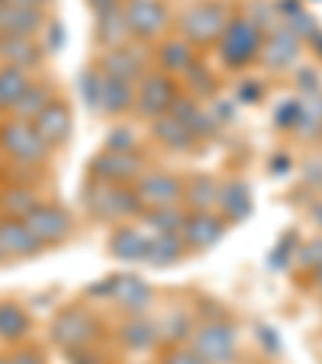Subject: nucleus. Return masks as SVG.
Here are the masks:
<instances>
[{
	"mask_svg": "<svg viewBox=\"0 0 322 364\" xmlns=\"http://www.w3.org/2000/svg\"><path fill=\"white\" fill-rule=\"evenodd\" d=\"M48 149H52V145L39 136V129H36L29 119L10 117L7 123H0V151H4L10 161H16V165H23V168L42 165V161L48 159Z\"/></svg>",
	"mask_w": 322,
	"mask_h": 364,
	"instance_id": "obj_1",
	"label": "nucleus"
},
{
	"mask_svg": "<svg viewBox=\"0 0 322 364\" xmlns=\"http://www.w3.org/2000/svg\"><path fill=\"white\" fill-rule=\"evenodd\" d=\"M84 97L94 110L107 113V117H119L132 107L136 100V90H132V81H123V77L103 75V71H90L84 77Z\"/></svg>",
	"mask_w": 322,
	"mask_h": 364,
	"instance_id": "obj_2",
	"label": "nucleus"
},
{
	"mask_svg": "<svg viewBox=\"0 0 322 364\" xmlns=\"http://www.w3.org/2000/svg\"><path fill=\"white\" fill-rule=\"evenodd\" d=\"M261 55V29L258 23L245 20H229V26L222 29L220 36V58L229 65V68H245L248 62Z\"/></svg>",
	"mask_w": 322,
	"mask_h": 364,
	"instance_id": "obj_3",
	"label": "nucleus"
},
{
	"mask_svg": "<svg viewBox=\"0 0 322 364\" xmlns=\"http://www.w3.org/2000/svg\"><path fill=\"white\" fill-rule=\"evenodd\" d=\"M181 33L190 46H206V42H220L222 29L229 26V10L216 0H206V4H193L190 10L181 14Z\"/></svg>",
	"mask_w": 322,
	"mask_h": 364,
	"instance_id": "obj_4",
	"label": "nucleus"
},
{
	"mask_svg": "<svg viewBox=\"0 0 322 364\" xmlns=\"http://www.w3.org/2000/svg\"><path fill=\"white\" fill-rule=\"evenodd\" d=\"M87 206L100 220H123V216L142 213L136 191L129 184H107V181H94L87 191Z\"/></svg>",
	"mask_w": 322,
	"mask_h": 364,
	"instance_id": "obj_5",
	"label": "nucleus"
},
{
	"mask_svg": "<svg viewBox=\"0 0 322 364\" xmlns=\"http://www.w3.org/2000/svg\"><path fill=\"white\" fill-rule=\"evenodd\" d=\"M174 100H178V90H174L171 75H165V71H149V75L139 77L132 107L139 110V117L158 119V117H165V113L171 110Z\"/></svg>",
	"mask_w": 322,
	"mask_h": 364,
	"instance_id": "obj_6",
	"label": "nucleus"
},
{
	"mask_svg": "<svg viewBox=\"0 0 322 364\" xmlns=\"http://www.w3.org/2000/svg\"><path fill=\"white\" fill-rule=\"evenodd\" d=\"M190 348L203 358L206 364H229L235 351V326L226 319H213L203 323L200 329H193Z\"/></svg>",
	"mask_w": 322,
	"mask_h": 364,
	"instance_id": "obj_7",
	"label": "nucleus"
},
{
	"mask_svg": "<svg viewBox=\"0 0 322 364\" xmlns=\"http://www.w3.org/2000/svg\"><path fill=\"white\" fill-rule=\"evenodd\" d=\"M123 16H126V26H129V36H136L142 42L158 39L168 29V23H171L165 0H126Z\"/></svg>",
	"mask_w": 322,
	"mask_h": 364,
	"instance_id": "obj_8",
	"label": "nucleus"
},
{
	"mask_svg": "<svg viewBox=\"0 0 322 364\" xmlns=\"http://www.w3.org/2000/svg\"><path fill=\"white\" fill-rule=\"evenodd\" d=\"M90 171L97 181H107V184H129L142 174V161H139L136 151H123V149H103L94 161H90Z\"/></svg>",
	"mask_w": 322,
	"mask_h": 364,
	"instance_id": "obj_9",
	"label": "nucleus"
},
{
	"mask_svg": "<svg viewBox=\"0 0 322 364\" xmlns=\"http://www.w3.org/2000/svg\"><path fill=\"white\" fill-rule=\"evenodd\" d=\"M94 336H97V323L84 309H62L55 316V323H52V338L68 351L87 348Z\"/></svg>",
	"mask_w": 322,
	"mask_h": 364,
	"instance_id": "obj_10",
	"label": "nucleus"
},
{
	"mask_svg": "<svg viewBox=\"0 0 322 364\" xmlns=\"http://www.w3.org/2000/svg\"><path fill=\"white\" fill-rule=\"evenodd\" d=\"M26 226L33 229V235L48 245V242H62L65 235L71 232V216L65 213L62 206H52V203H36L26 216Z\"/></svg>",
	"mask_w": 322,
	"mask_h": 364,
	"instance_id": "obj_11",
	"label": "nucleus"
},
{
	"mask_svg": "<svg viewBox=\"0 0 322 364\" xmlns=\"http://www.w3.org/2000/svg\"><path fill=\"white\" fill-rule=\"evenodd\" d=\"M42 242L33 235V229L26 226V220H0V258H29V255L42 252Z\"/></svg>",
	"mask_w": 322,
	"mask_h": 364,
	"instance_id": "obj_12",
	"label": "nucleus"
},
{
	"mask_svg": "<svg viewBox=\"0 0 322 364\" xmlns=\"http://www.w3.org/2000/svg\"><path fill=\"white\" fill-rule=\"evenodd\" d=\"M136 197L142 203V210H151V206H174L184 197V187L174 174H145L139 178Z\"/></svg>",
	"mask_w": 322,
	"mask_h": 364,
	"instance_id": "obj_13",
	"label": "nucleus"
},
{
	"mask_svg": "<svg viewBox=\"0 0 322 364\" xmlns=\"http://www.w3.org/2000/svg\"><path fill=\"white\" fill-rule=\"evenodd\" d=\"M100 71L113 77H123V81H136L145 75V52L136 46H113L103 52L100 58Z\"/></svg>",
	"mask_w": 322,
	"mask_h": 364,
	"instance_id": "obj_14",
	"label": "nucleus"
},
{
	"mask_svg": "<svg viewBox=\"0 0 322 364\" xmlns=\"http://www.w3.org/2000/svg\"><path fill=\"white\" fill-rule=\"evenodd\" d=\"M222 235V220L213 216L210 210L203 213H190L184 220V229H181V242L184 248H210L213 242H220Z\"/></svg>",
	"mask_w": 322,
	"mask_h": 364,
	"instance_id": "obj_15",
	"label": "nucleus"
},
{
	"mask_svg": "<svg viewBox=\"0 0 322 364\" xmlns=\"http://www.w3.org/2000/svg\"><path fill=\"white\" fill-rule=\"evenodd\" d=\"M33 126L39 129V136L45 139L48 145H62V142H68V136H71V110L65 103L52 100L45 110L33 119Z\"/></svg>",
	"mask_w": 322,
	"mask_h": 364,
	"instance_id": "obj_16",
	"label": "nucleus"
},
{
	"mask_svg": "<svg viewBox=\"0 0 322 364\" xmlns=\"http://www.w3.org/2000/svg\"><path fill=\"white\" fill-rule=\"evenodd\" d=\"M39 26H42V10L16 7V4H4V10H0V39H7V36H33Z\"/></svg>",
	"mask_w": 322,
	"mask_h": 364,
	"instance_id": "obj_17",
	"label": "nucleus"
},
{
	"mask_svg": "<svg viewBox=\"0 0 322 364\" xmlns=\"http://www.w3.org/2000/svg\"><path fill=\"white\" fill-rule=\"evenodd\" d=\"M296 48H300L296 33L284 26V29H274V33L267 36V42L261 46V58H264L267 68H284V65H290L296 58Z\"/></svg>",
	"mask_w": 322,
	"mask_h": 364,
	"instance_id": "obj_18",
	"label": "nucleus"
},
{
	"mask_svg": "<svg viewBox=\"0 0 322 364\" xmlns=\"http://www.w3.org/2000/svg\"><path fill=\"white\" fill-rule=\"evenodd\" d=\"M145 248H149V235L132 226L113 232V239H110V252L119 262H145Z\"/></svg>",
	"mask_w": 322,
	"mask_h": 364,
	"instance_id": "obj_19",
	"label": "nucleus"
},
{
	"mask_svg": "<svg viewBox=\"0 0 322 364\" xmlns=\"http://www.w3.org/2000/svg\"><path fill=\"white\" fill-rule=\"evenodd\" d=\"M158 62L165 75H190L193 68V52L187 39H168L158 48Z\"/></svg>",
	"mask_w": 322,
	"mask_h": 364,
	"instance_id": "obj_20",
	"label": "nucleus"
},
{
	"mask_svg": "<svg viewBox=\"0 0 322 364\" xmlns=\"http://www.w3.org/2000/svg\"><path fill=\"white\" fill-rule=\"evenodd\" d=\"M33 84L26 68H16V65H4L0 68V110H14V103L26 94V87Z\"/></svg>",
	"mask_w": 322,
	"mask_h": 364,
	"instance_id": "obj_21",
	"label": "nucleus"
},
{
	"mask_svg": "<svg viewBox=\"0 0 322 364\" xmlns=\"http://www.w3.org/2000/svg\"><path fill=\"white\" fill-rule=\"evenodd\" d=\"M0 58L16 68H29L39 62V48H36L33 36H7V39H0Z\"/></svg>",
	"mask_w": 322,
	"mask_h": 364,
	"instance_id": "obj_22",
	"label": "nucleus"
},
{
	"mask_svg": "<svg viewBox=\"0 0 322 364\" xmlns=\"http://www.w3.org/2000/svg\"><path fill=\"white\" fill-rule=\"evenodd\" d=\"M151 123H155V139L161 145H168V149H190V145L197 142V139H193V132L187 129L178 117H171V113L151 119Z\"/></svg>",
	"mask_w": 322,
	"mask_h": 364,
	"instance_id": "obj_23",
	"label": "nucleus"
},
{
	"mask_svg": "<svg viewBox=\"0 0 322 364\" xmlns=\"http://www.w3.org/2000/svg\"><path fill=\"white\" fill-rule=\"evenodd\" d=\"M184 220L187 216L178 210V203L174 206H151V210H145V226H149L155 235H181Z\"/></svg>",
	"mask_w": 322,
	"mask_h": 364,
	"instance_id": "obj_24",
	"label": "nucleus"
},
{
	"mask_svg": "<svg viewBox=\"0 0 322 364\" xmlns=\"http://www.w3.org/2000/svg\"><path fill=\"white\" fill-rule=\"evenodd\" d=\"M181 255H184L181 235H149V248H145L149 264H174Z\"/></svg>",
	"mask_w": 322,
	"mask_h": 364,
	"instance_id": "obj_25",
	"label": "nucleus"
},
{
	"mask_svg": "<svg viewBox=\"0 0 322 364\" xmlns=\"http://www.w3.org/2000/svg\"><path fill=\"white\" fill-rule=\"evenodd\" d=\"M100 39H103V46H107V48L123 46V42L129 39V26H126L123 7L100 10Z\"/></svg>",
	"mask_w": 322,
	"mask_h": 364,
	"instance_id": "obj_26",
	"label": "nucleus"
},
{
	"mask_svg": "<svg viewBox=\"0 0 322 364\" xmlns=\"http://www.w3.org/2000/svg\"><path fill=\"white\" fill-rule=\"evenodd\" d=\"M113 296L123 303L129 313H139V309L149 303V284L139 281V277H117V287H113Z\"/></svg>",
	"mask_w": 322,
	"mask_h": 364,
	"instance_id": "obj_27",
	"label": "nucleus"
},
{
	"mask_svg": "<svg viewBox=\"0 0 322 364\" xmlns=\"http://www.w3.org/2000/svg\"><path fill=\"white\" fill-rule=\"evenodd\" d=\"M216 203H220L222 210H226V216H232V220H242V216L252 213V193H248V187L239 184V181H232L229 187H222Z\"/></svg>",
	"mask_w": 322,
	"mask_h": 364,
	"instance_id": "obj_28",
	"label": "nucleus"
},
{
	"mask_svg": "<svg viewBox=\"0 0 322 364\" xmlns=\"http://www.w3.org/2000/svg\"><path fill=\"white\" fill-rule=\"evenodd\" d=\"M48 103H52V97H48V90L42 87V84H29V87H26V94H23L20 100L14 103V110H10V113H14L16 119H29V123H33V119L39 117V113L48 107Z\"/></svg>",
	"mask_w": 322,
	"mask_h": 364,
	"instance_id": "obj_29",
	"label": "nucleus"
},
{
	"mask_svg": "<svg viewBox=\"0 0 322 364\" xmlns=\"http://www.w3.org/2000/svg\"><path fill=\"white\" fill-rule=\"evenodd\" d=\"M184 200L193 206V213H203L220 200V187L213 184V178H193L184 187Z\"/></svg>",
	"mask_w": 322,
	"mask_h": 364,
	"instance_id": "obj_30",
	"label": "nucleus"
},
{
	"mask_svg": "<svg viewBox=\"0 0 322 364\" xmlns=\"http://www.w3.org/2000/svg\"><path fill=\"white\" fill-rule=\"evenodd\" d=\"M29 329V316L23 313L16 303H0V338H7V342H16L23 338Z\"/></svg>",
	"mask_w": 322,
	"mask_h": 364,
	"instance_id": "obj_31",
	"label": "nucleus"
},
{
	"mask_svg": "<svg viewBox=\"0 0 322 364\" xmlns=\"http://www.w3.org/2000/svg\"><path fill=\"white\" fill-rule=\"evenodd\" d=\"M123 342L129 345L132 351H145V348H151V345L158 342V329H155V323H149V319H142V316L129 319V323H126V329H123Z\"/></svg>",
	"mask_w": 322,
	"mask_h": 364,
	"instance_id": "obj_32",
	"label": "nucleus"
},
{
	"mask_svg": "<svg viewBox=\"0 0 322 364\" xmlns=\"http://www.w3.org/2000/svg\"><path fill=\"white\" fill-rule=\"evenodd\" d=\"M0 203H4V213H7V216H14V220H26L29 210H33L39 200H36L26 187H14V191L4 193V200H0Z\"/></svg>",
	"mask_w": 322,
	"mask_h": 364,
	"instance_id": "obj_33",
	"label": "nucleus"
},
{
	"mask_svg": "<svg viewBox=\"0 0 322 364\" xmlns=\"http://www.w3.org/2000/svg\"><path fill=\"white\" fill-rule=\"evenodd\" d=\"M161 364H206V361L193 348H181V351H171V355H168Z\"/></svg>",
	"mask_w": 322,
	"mask_h": 364,
	"instance_id": "obj_34",
	"label": "nucleus"
},
{
	"mask_svg": "<svg viewBox=\"0 0 322 364\" xmlns=\"http://www.w3.org/2000/svg\"><path fill=\"white\" fill-rule=\"evenodd\" d=\"M296 113H300V103L290 100V107H281V110H277V123H281V126H294L296 123Z\"/></svg>",
	"mask_w": 322,
	"mask_h": 364,
	"instance_id": "obj_35",
	"label": "nucleus"
},
{
	"mask_svg": "<svg viewBox=\"0 0 322 364\" xmlns=\"http://www.w3.org/2000/svg\"><path fill=\"white\" fill-rule=\"evenodd\" d=\"M107 149H123V151H132V132H117V136L107 142Z\"/></svg>",
	"mask_w": 322,
	"mask_h": 364,
	"instance_id": "obj_36",
	"label": "nucleus"
},
{
	"mask_svg": "<svg viewBox=\"0 0 322 364\" xmlns=\"http://www.w3.org/2000/svg\"><path fill=\"white\" fill-rule=\"evenodd\" d=\"M71 364H100V361H97L94 355H87L84 348H75L71 351Z\"/></svg>",
	"mask_w": 322,
	"mask_h": 364,
	"instance_id": "obj_37",
	"label": "nucleus"
},
{
	"mask_svg": "<svg viewBox=\"0 0 322 364\" xmlns=\"http://www.w3.org/2000/svg\"><path fill=\"white\" fill-rule=\"evenodd\" d=\"M10 364H42V361L33 355V351H20V355L10 358Z\"/></svg>",
	"mask_w": 322,
	"mask_h": 364,
	"instance_id": "obj_38",
	"label": "nucleus"
},
{
	"mask_svg": "<svg viewBox=\"0 0 322 364\" xmlns=\"http://www.w3.org/2000/svg\"><path fill=\"white\" fill-rule=\"evenodd\" d=\"M7 4H16V7H33V10L45 7V0H7Z\"/></svg>",
	"mask_w": 322,
	"mask_h": 364,
	"instance_id": "obj_39",
	"label": "nucleus"
},
{
	"mask_svg": "<svg viewBox=\"0 0 322 364\" xmlns=\"http://www.w3.org/2000/svg\"><path fill=\"white\" fill-rule=\"evenodd\" d=\"M97 10H107V7H117V0H90Z\"/></svg>",
	"mask_w": 322,
	"mask_h": 364,
	"instance_id": "obj_40",
	"label": "nucleus"
},
{
	"mask_svg": "<svg viewBox=\"0 0 322 364\" xmlns=\"http://www.w3.org/2000/svg\"><path fill=\"white\" fill-rule=\"evenodd\" d=\"M319 284H322V262H319Z\"/></svg>",
	"mask_w": 322,
	"mask_h": 364,
	"instance_id": "obj_41",
	"label": "nucleus"
},
{
	"mask_svg": "<svg viewBox=\"0 0 322 364\" xmlns=\"http://www.w3.org/2000/svg\"><path fill=\"white\" fill-rule=\"evenodd\" d=\"M4 4H7V0H0V10H4Z\"/></svg>",
	"mask_w": 322,
	"mask_h": 364,
	"instance_id": "obj_42",
	"label": "nucleus"
},
{
	"mask_svg": "<svg viewBox=\"0 0 322 364\" xmlns=\"http://www.w3.org/2000/svg\"><path fill=\"white\" fill-rule=\"evenodd\" d=\"M0 364H10V361H0Z\"/></svg>",
	"mask_w": 322,
	"mask_h": 364,
	"instance_id": "obj_43",
	"label": "nucleus"
}]
</instances>
